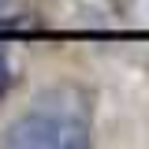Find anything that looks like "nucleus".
<instances>
[{"instance_id": "3", "label": "nucleus", "mask_w": 149, "mask_h": 149, "mask_svg": "<svg viewBox=\"0 0 149 149\" xmlns=\"http://www.w3.org/2000/svg\"><path fill=\"white\" fill-rule=\"evenodd\" d=\"M8 86H11V67H8V60H4V52H0V97L8 93Z\"/></svg>"}, {"instance_id": "2", "label": "nucleus", "mask_w": 149, "mask_h": 149, "mask_svg": "<svg viewBox=\"0 0 149 149\" xmlns=\"http://www.w3.org/2000/svg\"><path fill=\"white\" fill-rule=\"evenodd\" d=\"M19 22V0H0V26Z\"/></svg>"}, {"instance_id": "1", "label": "nucleus", "mask_w": 149, "mask_h": 149, "mask_svg": "<svg viewBox=\"0 0 149 149\" xmlns=\"http://www.w3.org/2000/svg\"><path fill=\"white\" fill-rule=\"evenodd\" d=\"M90 142V104L74 86H56L41 93L26 116L4 130V146L22 149H78Z\"/></svg>"}]
</instances>
